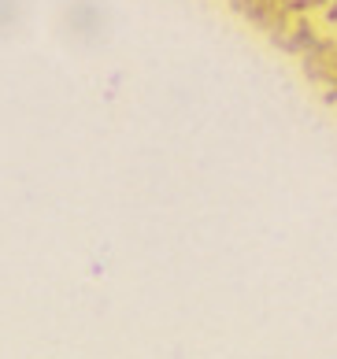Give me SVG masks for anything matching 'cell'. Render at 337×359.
Wrapping results in <instances>:
<instances>
[{"label": "cell", "instance_id": "obj_2", "mask_svg": "<svg viewBox=\"0 0 337 359\" xmlns=\"http://www.w3.org/2000/svg\"><path fill=\"white\" fill-rule=\"evenodd\" d=\"M322 41V34H319V26H315V19L312 15H293V22H289V30L278 37V48L282 52H289V56H296L300 60L304 52H312L315 45Z\"/></svg>", "mask_w": 337, "mask_h": 359}, {"label": "cell", "instance_id": "obj_4", "mask_svg": "<svg viewBox=\"0 0 337 359\" xmlns=\"http://www.w3.org/2000/svg\"><path fill=\"white\" fill-rule=\"evenodd\" d=\"M322 22H326V26H337V0H330V4L322 8Z\"/></svg>", "mask_w": 337, "mask_h": 359}, {"label": "cell", "instance_id": "obj_1", "mask_svg": "<svg viewBox=\"0 0 337 359\" xmlns=\"http://www.w3.org/2000/svg\"><path fill=\"white\" fill-rule=\"evenodd\" d=\"M300 71L308 82H315L319 89H326L337 82V41L333 37H322V41L300 56Z\"/></svg>", "mask_w": 337, "mask_h": 359}, {"label": "cell", "instance_id": "obj_5", "mask_svg": "<svg viewBox=\"0 0 337 359\" xmlns=\"http://www.w3.org/2000/svg\"><path fill=\"white\" fill-rule=\"evenodd\" d=\"M322 100H326V104H333V108H337V82L322 89Z\"/></svg>", "mask_w": 337, "mask_h": 359}, {"label": "cell", "instance_id": "obj_3", "mask_svg": "<svg viewBox=\"0 0 337 359\" xmlns=\"http://www.w3.org/2000/svg\"><path fill=\"white\" fill-rule=\"evenodd\" d=\"M330 0H289V8H293V15H315V11H322Z\"/></svg>", "mask_w": 337, "mask_h": 359}]
</instances>
